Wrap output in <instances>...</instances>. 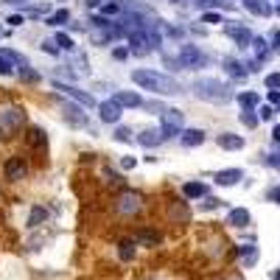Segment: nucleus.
<instances>
[{"label":"nucleus","mask_w":280,"mask_h":280,"mask_svg":"<svg viewBox=\"0 0 280 280\" xmlns=\"http://www.w3.org/2000/svg\"><path fill=\"white\" fill-rule=\"evenodd\" d=\"M132 81L140 90H149V93H157V95H174V93H179L177 78L166 76L160 70H132Z\"/></svg>","instance_id":"obj_1"},{"label":"nucleus","mask_w":280,"mask_h":280,"mask_svg":"<svg viewBox=\"0 0 280 280\" xmlns=\"http://www.w3.org/2000/svg\"><path fill=\"white\" fill-rule=\"evenodd\" d=\"M193 93H196L202 101H213V104L230 101V90H227V84L219 81V78H199V81L193 84Z\"/></svg>","instance_id":"obj_2"},{"label":"nucleus","mask_w":280,"mask_h":280,"mask_svg":"<svg viewBox=\"0 0 280 280\" xmlns=\"http://www.w3.org/2000/svg\"><path fill=\"white\" fill-rule=\"evenodd\" d=\"M182 123H185V118H182V110H166L163 112V123H160V132H163V137H174V134L182 132Z\"/></svg>","instance_id":"obj_3"},{"label":"nucleus","mask_w":280,"mask_h":280,"mask_svg":"<svg viewBox=\"0 0 280 280\" xmlns=\"http://www.w3.org/2000/svg\"><path fill=\"white\" fill-rule=\"evenodd\" d=\"M54 90H59V93H65L67 98L78 101L81 107H95V98H93L90 93H84V90L73 87V84H65V81H54Z\"/></svg>","instance_id":"obj_4"},{"label":"nucleus","mask_w":280,"mask_h":280,"mask_svg":"<svg viewBox=\"0 0 280 280\" xmlns=\"http://www.w3.org/2000/svg\"><path fill=\"white\" fill-rule=\"evenodd\" d=\"M140 207H143L140 193H137V190H123L121 199H118V213H123V216H134Z\"/></svg>","instance_id":"obj_5"},{"label":"nucleus","mask_w":280,"mask_h":280,"mask_svg":"<svg viewBox=\"0 0 280 280\" xmlns=\"http://www.w3.org/2000/svg\"><path fill=\"white\" fill-rule=\"evenodd\" d=\"M22 123H25V110H20V107H9V110L0 112V129L3 132H11Z\"/></svg>","instance_id":"obj_6"},{"label":"nucleus","mask_w":280,"mask_h":280,"mask_svg":"<svg viewBox=\"0 0 280 280\" xmlns=\"http://www.w3.org/2000/svg\"><path fill=\"white\" fill-rule=\"evenodd\" d=\"M179 65L182 67H202L205 65V54L196 45H179Z\"/></svg>","instance_id":"obj_7"},{"label":"nucleus","mask_w":280,"mask_h":280,"mask_svg":"<svg viewBox=\"0 0 280 280\" xmlns=\"http://www.w3.org/2000/svg\"><path fill=\"white\" fill-rule=\"evenodd\" d=\"M3 171H6V177H9L11 182H20V179H25V174H28V166H25L22 157H9Z\"/></svg>","instance_id":"obj_8"},{"label":"nucleus","mask_w":280,"mask_h":280,"mask_svg":"<svg viewBox=\"0 0 280 280\" xmlns=\"http://www.w3.org/2000/svg\"><path fill=\"white\" fill-rule=\"evenodd\" d=\"M98 115H101V121H104V123H112V126H115V123L121 121L123 110L112 98H107V101H101V104H98Z\"/></svg>","instance_id":"obj_9"},{"label":"nucleus","mask_w":280,"mask_h":280,"mask_svg":"<svg viewBox=\"0 0 280 280\" xmlns=\"http://www.w3.org/2000/svg\"><path fill=\"white\" fill-rule=\"evenodd\" d=\"M65 121L70 123V126H87V115L81 112V107H78V104L65 101Z\"/></svg>","instance_id":"obj_10"},{"label":"nucleus","mask_w":280,"mask_h":280,"mask_svg":"<svg viewBox=\"0 0 280 280\" xmlns=\"http://www.w3.org/2000/svg\"><path fill=\"white\" fill-rule=\"evenodd\" d=\"M112 101H115L121 110L123 107H140V104H143V98H140L137 93H132V90H118V93L112 95Z\"/></svg>","instance_id":"obj_11"},{"label":"nucleus","mask_w":280,"mask_h":280,"mask_svg":"<svg viewBox=\"0 0 280 280\" xmlns=\"http://www.w3.org/2000/svg\"><path fill=\"white\" fill-rule=\"evenodd\" d=\"M160 140H166L160 129H143V132L137 134V143L146 146V149H154V146H160Z\"/></svg>","instance_id":"obj_12"},{"label":"nucleus","mask_w":280,"mask_h":280,"mask_svg":"<svg viewBox=\"0 0 280 280\" xmlns=\"http://www.w3.org/2000/svg\"><path fill=\"white\" fill-rule=\"evenodd\" d=\"M179 140H182V146L193 149V146L205 143V132H202V129H182V132H179Z\"/></svg>","instance_id":"obj_13"},{"label":"nucleus","mask_w":280,"mask_h":280,"mask_svg":"<svg viewBox=\"0 0 280 280\" xmlns=\"http://www.w3.org/2000/svg\"><path fill=\"white\" fill-rule=\"evenodd\" d=\"M219 146L227 149V151H235V149H241L244 146V137H238V134H219Z\"/></svg>","instance_id":"obj_14"},{"label":"nucleus","mask_w":280,"mask_h":280,"mask_svg":"<svg viewBox=\"0 0 280 280\" xmlns=\"http://www.w3.org/2000/svg\"><path fill=\"white\" fill-rule=\"evenodd\" d=\"M238 179H241V171H238V168H227V171H219V174H216V182H219V185H235Z\"/></svg>","instance_id":"obj_15"},{"label":"nucleus","mask_w":280,"mask_h":280,"mask_svg":"<svg viewBox=\"0 0 280 280\" xmlns=\"http://www.w3.org/2000/svg\"><path fill=\"white\" fill-rule=\"evenodd\" d=\"M182 193H185L188 199H202V196L207 193V188H205L202 182H185V188H182Z\"/></svg>","instance_id":"obj_16"},{"label":"nucleus","mask_w":280,"mask_h":280,"mask_svg":"<svg viewBox=\"0 0 280 280\" xmlns=\"http://www.w3.org/2000/svg\"><path fill=\"white\" fill-rule=\"evenodd\" d=\"M42 222H48V210H45V207H39V205H34L31 216H28V227H39Z\"/></svg>","instance_id":"obj_17"},{"label":"nucleus","mask_w":280,"mask_h":280,"mask_svg":"<svg viewBox=\"0 0 280 280\" xmlns=\"http://www.w3.org/2000/svg\"><path fill=\"white\" fill-rule=\"evenodd\" d=\"M230 224H235V227H246V224H249V210L235 207V210L230 213Z\"/></svg>","instance_id":"obj_18"},{"label":"nucleus","mask_w":280,"mask_h":280,"mask_svg":"<svg viewBox=\"0 0 280 280\" xmlns=\"http://www.w3.org/2000/svg\"><path fill=\"white\" fill-rule=\"evenodd\" d=\"M118 255H121V261H132L134 258V241L132 238H123L121 244H118Z\"/></svg>","instance_id":"obj_19"},{"label":"nucleus","mask_w":280,"mask_h":280,"mask_svg":"<svg viewBox=\"0 0 280 280\" xmlns=\"http://www.w3.org/2000/svg\"><path fill=\"white\" fill-rule=\"evenodd\" d=\"M70 20V11L67 9H59V11H54V14H48V25H65V22Z\"/></svg>","instance_id":"obj_20"},{"label":"nucleus","mask_w":280,"mask_h":280,"mask_svg":"<svg viewBox=\"0 0 280 280\" xmlns=\"http://www.w3.org/2000/svg\"><path fill=\"white\" fill-rule=\"evenodd\" d=\"M0 54L6 56L9 62H14V65H20V67H28V59L22 54H17V51H11V48H6V51H0Z\"/></svg>","instance_id":"obj_21"},{"label":"nucleus","mask_w":280,"mask_h":280,"mask_svg":"<svg viewBox=\"0 0 280 280\" xmlns=\"http://www.w3.org/2000/svg\"><path fill=\"white\" fill-rule=\"evenodd\" d=\"M230 34H233V39L238 45H249V42H252V34L246 31V28H230Z\"/></svg>","instance_id":"obj_22"},{"label":"nucleus","mask_w":280,"mask_h":280,"mask_svg":"<svg viewBox=\"0 0 280 280\" xmlns=\"http://www.w3.org/2000/svg\"><path fill=\"white\" fill-rule=\"evenodd\" d=\"M244 3H246V9L255 11V14H261V17H266V14H269V6L263 3V0H244Z\"/></svg>","instance_id":"obj_23"},{"label":"nucleus","mask_w":280,"mask_h":280,"mask_svg":"<svg viewBox=\"0 0 280 280\" xmlns=\"http://www.w3.org/2000/svg\"><path fill=\"white\" fill-rule=\"evenodd\" d=\"M54 42L59 51H73V37H67V34H56Z\"/></svg>","instance_id":"obj_24"},{"label":"nucleus","mask_w":280,"mask_h":280,"mask_svg":"<svg viewBox=\"0 0 280 280\" xmlns=\"http://www.w3.org/2000/svg\"><path fill=\"white\" fill-rule=\"evenodd\" d=\"M137 241H146V244H160V233H151V230H140V233H137Z\"/></svg>","instance_id":"obj_25"},{"label":"nucleus","mask_w":280,"mask_h":280,"mask_svg":"<svg viewBox=\"0 0 280 280\" xmlns=\"http://www.w3.org/2000/svg\"><path fill=\"white\" fill-rule=\"evenodd\" d=\"M238 101H241V104L246 107V112H249V107H255V104H258V95H255V93H241Z\"/></svg>","instance_id":"obj_26"},{"label":"nucleus","mask_w":280,"mask_h":280,"mask_svg":"<svg viewBox=\"0 0 280 280\" xmlns=\"http://www.w3.org/2000/svg\"><path fill=\"white\" fill-rule=\"evenodd\" d=\"M115 137H118L121 143H129V140H132V129H129V126H118V129H115Z\"/></svg>","instance_id":"obj_27"},{"label":"nucleus","mask_w":280,"mask_h":280,"mask_svg":"<svg viewBox=\"0 0 280 280\" xmlns=\"http://www.w3.org/2000/svg\"><path fill=\"white\" fill-rule=\"evenodd\" d=\"M11 73H14V65H11L3 54H0V76H11Z\"/></svg>","instance_id":"obj_28"},{"label":"nucleus","mask_w":280,"mask_h":280,"mask_svg":"<svg viewBox=\"0 0 280 280\" xmlns=\"http://www.w3.org/2000/svg\"><path fill=\"white\" fill-rule=\"evenodd\" d=\"M20 78L22 81H39V73H34L31 67H20Z\"/></svg>","instance_id":"obj_29"},{"label":"nucleus","mask_w":280,"mask_h":280,"mask_svg":"<svg viewBox=\"0 0 280 280\" xmlns=\"http://www.w3.org/2000/svg\"><path fill=\"white\" fill-rule=\"evenodd\" d=\"M134 166H137V160H134L132 154H123L121 157V168H123V171H132Z\"/></svg>","instance_id":"obj_30"},{"label":"nucleus","mask_w":280,"mask_h":280,"mask_svg":"<svg viewBox=\"0 0 280 280\" xmlns=\"http://www.w3.org/2000/svg\"><path fill=\"white\" fill-rule=\"evenodd\" d=\"M266 87L269 90H280V73H269V76H266Z\"/></svg>","instance_id":"obj_31"},{"label":"nucleus","mask_w":280,"mask_h":280,"mask_svg":"<svg viewBox=\"0 0 280 280\" xmlns=\"http://www.w3.org/2000/svg\"><path fill=\"white\" fill-rule=\"evenodd\" d=\"M39 48H42L45 54H51V56H56V54H59V48H56V42H54V39H45V42L39 45Z\"/></svg>","instance_id":"obj_32"},{"label":"nucleus","mask_w":280,"mask_h":280,"mask_svg":"<svg viewBox=\"0 0 280 280\" xmlns=\"http://www.w3.org/2000/svg\"><path fill=\"white\" fill-rule=\"evenodd\" d=\"M101 11H104L107 17H112V14H121V6H118V3H107V6H101Z\"/></svg>","instance_id":"obj_33"},{"label":"nucleus","mask_w":280,"mask_h":280,"mask_svg":"<svg viewBox=\"0 0 280 280\" xmlns=\"http://www.w3.org/2000/svg\"><path fill=\"white\" fill-rule=\"evenodd\" d=\"M31 143L34 146H42L45 143V132H42V129H34V132H31Z\"/></svg>","instance_id":"obj_34"},{"label":"nucleus","mask_w":280,"mask_h":280,"mask_svg":"<svg viewBox=\"0 0 280 280\" xmlns=\"http://www.w3.org/2000/svg\"><path fill=\"white\" fill-rule=\"evenodd\" d=\"M227 67H230V73H233V76H238V78H241V76H244V73H246L244 67L238 65V62H227Z\"/></svg>","instance_id":"obj_35"},{"label":"nucleus","mask_w":280,"mask_h":280,"mask_svg":"<svg viewBox=\"0 0 280 280\" xmlns=\"http://www.w3.org/2000/svg\"><path fill=\"white\" fill-rule=\"evenodd\" d=\"M252 45H255V54L258 56H266V42H263L261 37H258V39H252Z\"/></svg>","instance_id":"obj_36"},{"label":"nucleus","mask_w":280,"mask_h":280,"mask_svg":"<svg viewBox=\"0 0 280 280\" xmlns=\"http://www.w3.org/2000/svg\"><path fill=\"white\" fill-rule=\"evenodd\" d=\"M6 22L17 28V25H22V22H25V17H22V14H11V17H9V20H6Z\"/></svg>","instance_id":"obj_37"},{"label":"nucleus","mask_w":280,"mask_h":280,"mask_svg":"<svg viewBox=\"0 0 280 280\" xmlns=\"http://www.w3.org/2000/svg\"><path fill=\"white\" fill-rule=\"evenodd\" d=\"M202 20H205V22H222V14H216V11H207Z\"/></svg>","instance_id":"obj_38"},{"label":"nucleus","mask_w":280,"mask_h":280,"mask_svg":"<svg viewBox=\"0 0 280 280\" xmlns=\"http://www.w3.org/2000/svg\"><path fill=\"white\" fill-rule=\"evenodd\" d=\"M269 104H280V93H278V90H269Z\"/></svg>","instance_id":"obj_39"},{"label":"nucleus","mask_w":280,"mask_h":280,"mask_svg":"<svg viewBox=\"0 0 280 280\" xmlns=\"http://www.w3.org/2000/svg\"><path fill=\"white\" fill-rule=\"evenodd\" d=\"M174 216H177V219H188V210H185V205H182V207H174Z\"/></svg>","instance_id":"obj_40"},{"label":"nucleus","mask_w":280,"mask_h":280,"mask_svg":"<svg viewBox=\"0 0 280 280\" xmlns=\"http://www.w3.org/2000/svg\"><path fill=\"white\" fill-rule=\"evenodd\" d=\"M241 121H244L246 126H255V118H252V115H249V112H244V115H241Z\"/></svg>","instance_id":"obj_41"},{"label":"nucleus","mask_w":280,"mask_h":280,"mask_svg":"<svg viewBox=\"0 0 280 280\" xmlns=\"http://www.w3.org/2000/svg\"><path fill=\"white\" fill-rule=\"evenodd\" d=\"M269 199H275V202H280V188H272V190H269Z\"/></svg>","instance_id":"obj_42"},{"label":"nucleus","mask_w":280,"mask_h":280,"mask_svg":"<svg viewBox=\"0 0 280 280\" xmlns=\"http://www.w3.org/2000/svg\"><path fill=\"white\" fill-rule=\"evenodd\" d=\"M126 54H129V51H123V48H118V51H115V59H126Z\"/></svg>","instance_id":"obj_43"},{"label":"nucleus","mask_w":280,"mask_h":280,"mask_svg":"<svg viewBox=\"0 0 280 280\" xmlns=\"http://www.w3.org/2000/svg\"><path fill=\"white\" fill-rule=\"evenodd\" d=\"M261 118H272V107H263V110H261Z\"/></svg>","instance_id":"obj_44"},{"label":"nucleus","mask_w":280,"mask_h":280,"mask_svg":"<svg viewBox=\"0 0 280 280\" xmlns=\"http://www.w3.org/2000/svg\"><path fill=\"white\" fill-rule=\"evenodd\" d=\"M87 6L90 9H95V6H101V0H87Z\"/></svg>","instance_id":"obj_45"},{"label":"nucleus","mask_w":280,"mask_h":280,"mask_svg":"<svg viewBox=\"0 0 280 280\" xmlns=\"http://www.w3.org/2000/svg\"><path fill=\"white\" fill-rule=\"evenodd\" d=\"M275 140L280 143V126H275Z\"/></svg>","instance_id":"obj_46"},{"label":"nucleus","mask_w":280,"mask_h":280,"mask_svg":"<svg viewBox=\"0 0 280 280\" xmlns=\"http://www.w3.org/2000/svg\"><path fill=\"white\" fill-rule=\"evenodd\" d=\"M272 39H275V45H280V31H275V37H272Z\"/></svg>","instance_id":"obj_47"},{"label":"nucleus","mask_w":280,"mask_h":280,"mask_svg":"<svg viewBox=\"0 0 280 280\" xmlns=\"http://www.w3.org/2000/svg\"><path fill=\"white\" fill-rule=\"evenodd\" d=\"M3 3H14L17 6V3H25V0H3Z\"/></svg>","instance_id":"obj_48"},{"label":"nucleus","mask_w":280,"mask_h":280,"mask_svg":"<svg viewBox=\"0 0 280 280\" xmlns=\"http://www.w3.org/2000/svg\"><path fill=\"white\" fill-rule=\"evenodd\" d=\"M0 39H3V22H0Z\"/></svg>","instance_id":"obj_49"}]
</instances>
